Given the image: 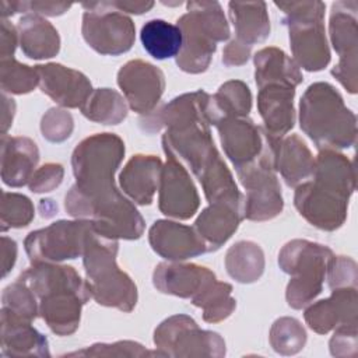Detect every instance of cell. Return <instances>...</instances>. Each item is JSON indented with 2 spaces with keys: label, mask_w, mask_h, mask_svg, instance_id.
Masks as SVG:
<instances>
[{
  "label": "cell",
  "mask_w": 358,
  "mask_h": 358,
  "mask_svg": "<svg viewBox=\"0 0 358 358\" xmlns=\"http://www.w3.org/2000/svg\"><path fill=\"white\" fill-rule=\"evenodd\" d=\"M124 157V143L113 133L84 138L73 151L76 185L64 199L66 211L77 220L91 221L94 229L112 239H138L144 220L115 185V172Z\"/></svg>",
  "instance_id": "obj_1"
},
{
  "label": "cell",
  "mask_w": 358,
  "mask_h": 358,
  "mask_svg": "<svg viewBox=\"0 0 358 358\" xmlns=\"http://www.w3.org/2000/svg\"><path fill=\"white\" fill-rule=\"evenodd\" d=\"M162 147L166 157L178 159L199 179L208 203L245 199L214 145L207 120L166 129Z\"/></svg>",
  "instance_id": "obj_2"
},
{
  "label": "cell",
  "mask_w": 358,
  "mask_h": 358,
  "mask_svg": "<svg viewBox=\"0 0 358 358\" xmlns=\"http://www.w3.org/2000/svg\"><path fill=\"white\" fill-rule=\"evenodd\" d=\"M18 280L38 298L39 315L57 336L73 334L81 317V308L90 298L85 281L71 266L38 262L24 270Z\"/></svg>",
  "instance_id": "obj_3"
},
{
  "label": "cell",
  "mask_w": 358,
  "mask_h": 358,
  "mask_svg": "<svg viewBox=\"0 0 358 358\" xmlns=\"http://www.w3.org/2000/svg\"><path fill=\"white\" fill-rule=\"evenodd\" d=\"M312 180L296 186L294 204L299 214L323 231L340 228L348 211V201L355 190V172L336 159L317 162Z\"/></svg>",
  "instance_id": "obj_4"
},
{
  "label": "cell",
  "mask_w": 358,
  "mask_h": 358,
  "mask_svg": "<svg viewBox=\"0 0 358 358\" xmlns=\"http://www.w3.org/2000/svg\"><path fill=\"white\" fill-rule=\"evenodd\" d=\"M299 126L319 150L348 148L357 140V117L329 83L306 88L299 102Z\"/></svg>",
  "instance_id": "obj_5"
},
{
  "label": "cell",
  "mask_w": 358,
  "mask_h": 358,
  "mask_svg": "<svg viewBox=\"0 0 358 358\" xmlns=\"http://www.w3.org/2000/svg\"><path fill=\"white\" fill-rule=\"evenodd\" d=\"M117 239L94 231L83 255L85 284L99 305L130 312L137 302V287L116 264Z\"/></svg>",
  "instance_id": "obj_6"
},
{
  "label": "cell",
  "mask_w": 358,
  "mask_h": 358,
  "mask_svg": "<svg viewBox=\"0 0 358 358\" xmlns=\"http://www.w3.org/2000/svg\"><path fill=\"white\" fill-rule=\"evenodd\" d=\"M187 13L178 20L182 49L176 56L180 70L192 74L208 69L218 42L229 38V25L218 1H189Z\"/></svg>",
  "instance_id": "obj_7"
},
{
  "label": "cell",
  "mask_w": 358,
  "mask_h": 358,
  "mask_svg": "<svg viewBox=\"0 0 358 358\" xmlns=\"http://www.w3.org/2000/svg\"><path fill=\"white\" fill-rule=\"evenodd\" d=\"M275 6L284 13L288 27L294 62L308 71L323 70L330 62V50L324 32L326 6L317 0L281 1Z\"/></svg>",
  "instance_id": "obj_8"
},
{
  "label": "cell",
  "mask_w": 358,
  "mask_h": 358,
  "mask_svg": "<svg viewBox=\"0 0 358 358\" xmlns=\"http://www.w3.org/2000/svg\"><path fill=\"white\" fill-rule=\"evenodd\" d=\"M333 256L330 248L306 239H294L282 246L278 264L291 275L285 291L291 308L302 309L322 292L327 264Z\"/></svg>",
  "instance_id": "obj_9"
},
{
  "label": "cell",
  "mask_w": 358,
  "mask_h": 358,
  "mask_svg": "<svg viewBox=\"0 0 358 358\" xmlns=\"http://www.w3.org/2000/svg\"><path fill=\"white\" fill-rule=\"evenodd\" d=\"M84 8L81 32L85 42L101 55L117 56L131 49L136 38L134 22L110 1H90Z\"/></svg>",
  "instance_id": "obj_10"
},
{
  "label": "cell",
  "mask_w": 358,
  "mask_h": 358,
  "mask_svg": "<svg viewBox=\"0 0 358 358\" xmlns=\"http://www.w3.org/2000/svg\"><path fill=\"white\" fill-rule=\"evenodd\" d=\"M94 227L88 220L56 221L46 228L32 231L24 241L31 263H59L83 257Z\"/></svg>",
  "instance_id": "obj_11"
},
{
  "label": "cell",
  "mask_w": 358,
  "mask_h": 358,
  "mask_svg": "<svg viewBox=\"0 0 358 358\" xmlns=\"http://www.w3.org/2000/svg\"><path fill=\"white\" fill-rule=\"evenodd\" d=\"M154 344L169 357H224L225 341L215 333L201 330L187 315L165 319L154 331Z\"/></svg>",
  "instance_id": "obj_12"
},
{
  "label": "cell",
  "mask_w": 358,
  "mask_h": 358,
  "mask_svg": "<svg viewBox=\"0 0 358 358\" xmlns=\"http://www.w3.org/2000/svg\"><path fill=\"white\" fill-rule=\"evenodd\" d=\"M357 11L358 3L355 0L336 1L330 13V39L334 50L338 55V63L333 67L331 74L350 92H357Z\"/></svg>",
  "instance_id": "obj_13"
},
{
  "label": "cell",
  "mask_w": 358,
  "mask_h": 358,
  "mask_svg": "<svg viewBox=\"0 0 358 358\" xmlns=\"http://www.w3.org/2000/svg\"><path fill=\"white\" fill-rule=\"evenodd\" d=\"M238 179L246 189L243 213L248 220L267 221L282 211L281 186L273 166L255 165L239 172Z\"/></svg>",
  "instance_id": "obj_14"
},
{
  "label": "cell",
  "mask_w": 358,
  "mask_h": 358,
  "mask_svg": "<svg viewBox=\"0 0 358 358\" xmlns=\"http://www.w3.org/2000/svg\"><path fill=\"white\" fill-rule=\"evenodd\" d=\"M117 85L129 106L140 113L154 112L165 90V76L154 64L144 60H130L117 73Z\"/></svg>",
  "instance_id": "obj_15"
},
{
  "label": "cell",
  "mask_w": 358,
  "mask_h": 358,
  "mask_svg": "<svg viewBox=\"0 0 358 358\" xmlns=\"http://www.w3.org/2000/svg\"><path fill=\"white\" fill-rule=\"evenodd\" d=\"M200 206L197 189L185 165L166 157L158 186V207L162 214L176 220L192 218Z\"/></svg>",
  "instance_id": "obj_16"
},
{
  "label": "cell",
  "mask_w": 358,
  "mask_h": 358,
  "mask_svg": "<svg viewBox=\"0 0 358 358\" xmlns=\"http://www.w3.org/2000/svg\"><path fill=\"white\" fill-rule=\"evenodd\" d=\"M225 155L235 169H241L256 161L270 141L264 129L249 117L224 119L215 124Z\"/></svg>",
  "instance_id": "obj_17"
},
{
  "label": "cell",
  "mask_w": 358,
  "mask_h": 358,
  "mask_svg": "<svg viewBox=\"0 0 358 358\" xmlns=\"http://www.w3.org/2000/svg\"><path fill=\"white\" fill-rule=\"evenodd\" d=\"M39 88L63 108H83L94 91L90 80L80 71L59 63L35 66Z\"/></svg>",
  "instance_id": "obj_18"
},
{
  "label": "cell",
  "mask_w": 358,
  "mask_h": 358,
  "mask_svg": "<svg viewBox=\"0 0 358 358\" xmlns=\"http://www.w3.org/2000/svg\"><path fill=\"white\" fill-rule=\"evenodd\" d=\"M148 241L152 250L168 262H182L208 252L206 242L193 227L168 220L152 224Z\"/></svg>",
  "instance_id": "obj_19"
},
{
  "label": "cell",
  "mask_w": 358,
  "mask_h": 358,
  "mask_svg": "<svg viewBox=\"0 0 358 358\" xmlns=\"http://www.w3.org/2000/svg\"><path fill=\"white\" fill-rule=\"evenodd\" d=\"M214 281H217V277L211 270L194 263H159L152 274V282L158 291L190 301L197 298Z\"/></svg>",
  "instance_id": "obj_20"
},
{
  "label": "cell",
  "mask_w": 358,
  "mask_h": 358,
  "mask_svg": "<svg viewBox=\"0 0 358 358\" xmlns=\"http://www.w3.org/2000/svg\"><path fill=\"white\" fill-rule=\"evenodd\" d=\"M357 288H334L326 299L309 303L305 310L306 324L319 334H326L340 326L357 324Z\"/></svg>",
  "instance_id": "obj_21"
},
{
  "label": "cell",
  "mask_w": 358,
  "mask_h": 358,
  "mask_svg": "<svg viewBox=\"0 0 358 358\" xmlns=\"http://www.w3.org/2000/svg\"><path fill=\"white\" fill-rule=\"evenodd\" d=\"M245 200H221L210 203L194 222L196 232L206 242L208 252L220 249L238 229L245 218Z\"/></svg>",
  "instance_id": "obj_22"
},
{
  "label": "cell",
  "mask_w": 358,
  "mask_h": 358,
  "mask_svg": "<svg viewBox=\"0 0 358 358\" xmlns=\"http://www.w3.org/2000/svg\"><path fill=\"white\" fill-rule=\"evenodd\" d=\"M294 95L295 88L282 84H267L259 88L257 109L263 119L264 130L277 141L294 127Z\"/></svg>",
  "instance_id": "obj_23"
},
{
  "label": "cell",
  "mask_w": 358,
  "mask_h": 358,
  "mask_svg": "<svg viewBox=\"0 0 358 358\" xmlns=\"http://www.w3.org/2000/svg\"><path fill=\"white\" fill-rule=\"evenodd\" d=\"M208 99L210 95L203 90L183 94L173 98L161 109L154 110L155 113H150L145 119L141 120V126L148 133H155L161 129L166 130L200 120H207L206 109Z\"/></svg>",
  "instance_id": "obj_24"
},
{
  "label": "cell",
  "mask_w": 358,
  "mask_h": 358,
  "mask_svg": "<svg viewBox=\"0 0 358 358\" xmlns=\"http://www.w3.org/2000/svg\"><path fill=\"white\" fill-rule=\"evenodd\" d=\"M162 168V161L155 155H133L119 175L122 192L136 204H151L159 186Z\"/></svg>",
  "instance_id": "obj_25"
},
{
  "label": "cell",
  "mask_w": 358,
  "mask_h": 358,
  "mask_svg": "<svg viewBox=\"0 0 358 358\" xmlns=\"http://www.w3.org/2000/svg\"><path fill=\"white\" fill-rule=\"evenodd\" d=\"M38 161L39 151L31 138L1 134V179L7 186L29 183Z\"/></svg>",
  "instance_id": "obj_26"
},
{
  "label": "cell",
  "mask_w": 358,
  "mask_h": 358,
  "mask_svg": "<svg viewBox=\"0 0 358 358\" xmlns=\"http://www.w3.org/2000/svg\"><path fill=\"white\" fill-rule=\"evenodd\" d=\"M1 309V351L8 357H50L48 340L32 324Z\"/></svg>",
  "instance_id": "obj_27"
},
{
  "label": "cell",
  "mask_w": 358,
  "mask_h": 358,
  "mask_svg": "<svg viewBox=\"0 0 358 358\" xmlns=\"http://www.w3.org/2000/svg\"><path fill=\"white\" fill-rule=\"evenodd\" d=\"M315 158L305 141L291 134L282 137L275 150V171H280L284 182L289 187H296L312 178Z\"/></svg>",
  "instance_id": "obj_28"
},
{
  "label": "cell",
  "mask_w": 358,
  "mask_h": 358,
  "mask_svg": "<svg viewBox=\"0 0 358 358\" xmlns=\"http://www.w3.org/2000/svg\"><path fill=\"white\" fill-rule=\"evenodd\" d=\"M20 46L29 59H50L59 53L60 36L56 28L43 17L27 13L20 18L18 25Z\"/></svg>",
  "instance_id": "obj_29"
},
{
  "label": "cell",
  "mask_w": 358,
  "mask_h": 358,
  "mask_svg": "<svg viewBox=\"0 0 358 358\" xmlns=\"http://www.w3.org/2000/svg\"><path fill=\"white\" fill-rule=\"evenodd\" d=\"M229 18L236 39L252 48L270 35V18L264 1H229Z\"/></svg>",
  "instance_id": "obj_30"
},
{
  "label": "cell",
  "mask_w": 358,
  "mask_h": 358,
  "mask_svg": "<svg viewBox=\"0 0 358 358\" xmlns=\"http://www.w3.org/2000/svg\"><path fill=\"white\" fill-rule=\"evenodd\" d=\"M255 80L257 87L282 84L296 87L302 83L298 64L278 48H264L255 55Z\"/></svg>",
  "instance_id": "obj_31"
},
{
  "label": "cell",
  "mask_w": 358,
  "mask_h": 358,
  "mask_svg": "<svg viewBox=\"0 0 358 358\" xmlns=\"http://www.w3.org/2000/svg\"><path fill=\"white\" fill-rule=\"evenodd\" d=\"M252 109V94L249 87L239 80L224 83L214 95H210L206 116L210 124L224 119L248 117Z\"/></svg>",
  "instance_id": "obj_32"
},
{
  "label": "cell",
  "mask_w": 358,
  "mask_h": 358,
  "mask_svg": "<svg viewBox=\"0 0 358 358\" xmlns=\"http://www.w3.org/2000/svg\"><path fill=\"white\" fill-rule=\"evenodd\" d=\"M225 268L238 282L257 281L264 271V255L262 248L250 241H239L225 255Z\"/></svg>",
  "instance_id": "obj_33"
},
{
  "label": "cell",
  "mask_w": 358,
  "mask_h": 358,
  "mask_svg": "<svg viewBox=\"0 0 358 358\" xmlns=\"http://www.w3.org/2000/svg\"><path fill=\"white\" fill-rule=\"evenodd\" d=\"M144 49L157 60L178 56L182 49V31L165 20H150L140 31Z\"/></svg>",
  "instance_id": "obj_34"
},
{
  "label": "cell",
  "mask_w": 358,
  "mask_h": 358,
  "mask_svg": "<svg viewBox=\"0 0 358 358\" xmlns=\"http://www.w3.org/2000/svg\"><path fill=\"white\" fill-rule=\"evenodd\" d=\"M81 113L96 123L119 124L127 116L126 99L115 90L98 88L91 92Z\"/></svg>",
  "instance_id": "obj_35"
},
{
  "label": "cell",
  "mask_w": 358,
  "mask_h": 358,
  "mask_svg": "<svg viewBox=\"0 0 358 358\" xmlns=\"http://www.w3.org/2000/svg\"><path fill=\"white\" fill-rule=\"evenodd\" d=\"M192 303L203 310V319L208 323H218L229 317L236 308V301L232 298V285L218 280L194 298Z\"/></svg>",
  "instance_id": "obj_36"
},
{
  "label": "cell",
  "mask_w": 358,
  "mask_h": 358,
  "mask_svg": "<svg viewBox=\"0 0 358 358\" xmlns=\"http://www.w3.org/2000/svg\"><path fill=\"white\" fill-rule=\"evenodd\" d=\"M306 343V331L299 320L294 317L277 319L270 330V344L281 355L299 352Z\"/></svg>",
  "instance_id": "obj_37"
},
{
  "label": "cell",
  "mask_w": 358,
  "mask_h": 358,
  "mask_svg": "<svg viewBox=\"0 0 358 358\" xmlns=\"http://www.w3.org/2000/svg\"><path fill=\"white\" fill-rule=\"evenodd\" d=\"M0 81L3 92L21 95L39 85V76L35 67L21 64L11 57L0 62Z\"/></svg>",
  "instance_id": "obj_38"
},
{
  "label": "cell",
  "mask_w": 358,
  "mask_h": 358,
  "mask_svg": "<svg viewBox=\"0 0 358 358\" xmlns=\"http://www.w3.org/2000/svg\"><path fill=\"white\" fill-rule=\"evenodd\" d=\"M1 302V309L28 322H32L39 313V302L36 295L18 278L4 288Z\"/></svg>",
  "instance_id": "obj_39"
},
{
  "label": "cell",
  "mask_w": 358,
  "mask_h": 358,
  "mask_svg": "<svg viewBox=\"0 0 358 358\" xmlns=\"http://www.w3.org/2000/svg\"><path fill=\"white\" fill-rule=\"evenodd\" d=\"M32 201L20 193H3L1 197V229L27 227L34 220Z\"/></svg>",
  "instance_id": "obj_40"
},
{
  "label": "cell",
  "mask_w": 358,
  "mask_h": 358,
  "mask_svg": "<svg viewBox=\"0 0 358 358\" xmlns=\"http://www.w3.org/2000/svg\"><path fill=\"white\" fill-rule=\"evenodd\" d=\"M69 357H152L164 354L161 351H150L136 341H116L112 344H94L81 351L66 354Z\"/></svg>",
  "instance_id": "obj_41"
},
{
  "label": "cell",
  "mask_w": 358,
  "mask_h": 358,
  "mask_svg": "<svg viewBox=\"0 0 358 358\" xmlns=\"http://www.w3.org/2000/svg\"><path fill=\"white\" fill-rule=\"evenodd\" d=\"M74 129L73 116L60 108L49 109L41 122V131L43 137L52 143H62L67 140Z\"/></svg>",
  "instance_id": "obj_42"
},
{
  "label": "cell",
  "mask_w": 358,
  "mask_h": 358,
  "mask_svg": "<svg viewBox=\"0 0 358 358\" xmlns=\"http://www.w3.org/2000/svg\"><path fill=\"white\" fill-rule=\"evenodd\" d=\"M327 282L331 289L354 287L357 288V263L345 256H333L327 264Z\"/></svg>",
  "instance_id": "obj_43"
},
{
  "label": "cell",
  "mask_w": 358,
  "mask_h": 358,
  "mask_svg": "<svg viewBox=\"0 0 358 358\" xmlns=\"http://www.w3.org/2000/svg\"><path fill=\"white\" fill-rule=\"evenodd\" d=\"M63 175H64V169L60 164L49 162L42 165L34 172L28 186L34 193L52 192L62 183Z\"/></svg>",
  "instance_id": "obj_44"
},
{
  "label": "cell",
  "mask_w": 358,
  "mask_h": 358,
  "mask_svg": "<svg viewBox=\"0 0 358 358\" xmlns=\"http://www.w3.org/2000/svg\"><path fill=\"white\" fill-rule=\"evenodd\" d=\"M330 352L334 357L357 355V324L334 329V334L330 338Z\"/></svg>",
  "instance_id": "obj_45"
},
{
  "label": "cell",
  "mask_w": 358,
  "mask_h": 358,
  "mask_svg": "<svg viewBox=\"0 0 358 358\" xmlns=\"http://www.w3.org/2000/svg\"><path fill=\"white\" fill-rule=\"evenodd\" d=\"M17 3V13H28L32 11L34 14H43L49 17H56L66 13L71 8V3H60V1H15Z\"/></svg>",
  "instance_id": "obj_46"
},
{
  "label": "cell",
  "mask_w": 358,
  "mask_h": 358,
  "mask_svg": "<svg viewBox=\"0 0 358 358\" xmlns=\"http://www.w3.org/2000/svg\"><path fill=\"white\" fill-rule=\"evenodd\" d=\"M250 56V46L242 43L238 39L231 41L222 50V63L228 67L242 66Z\"/></svg>",
  "instance_id": "obj_47"
},
{
  "label": "cell",
  "mask_w": 358,
  "mask_h": 358,
  "mask_svg": "<svg viewBox=\"0 0 358 358\" xmlns=\"http://www.w3.org/2000/svg\"><path fill=\"white\" fill-rule=\"evenodd\" d=\"M20 42L18 29L7 21V18H1V42H0V56L3 59H11L17 43Z\"/></svg>",
  "instance_id": "obj_48"
},
{
  "label": "cell",
  "mask_w": 358,
  "mask_h": 358,
  "mask_svg": "<svg viewBox=\"0 0 358 358\" xmlns=\"http://www.w3.org/2000/svg\"><path fill=\"white\" fill-rule=\"evenodd\" d=\"M15 260H17V243L13 239L7 238V236H1V270H3V277H6L10 273Z\"/></svg>",
  "instance_id": "obj_49"
},
{
  "label": "cell",
  "mask_w": 358,
  "mask_h": 358,
  "mask_svg": "<svg viewBox=\"0 0 358 358\" xmlns=\"http://www.w3.org/2000/svg\"><path fill=\"white\" fill-rule=\"evenodd\" d=\"M115 8L122 13L143 14L154 7V1H134V0H115L110 1Z\"/></svg>",
  "instance_id": "obj_50"
},
{
  "label": "cell",
  "mask_w": 358,
  "mask_h": 358,
  "mask_svg": "<svg viewBox=\"0 0 358 358\" xmlns=\"http://www.w3.org/2000/svg\"><path fill=\"white\" fill-rule=\"evenodd\" d=\"M14 112H15L14 101L11 98H7L6 94H3V116H1V133L3 134H6V131L11 126Z\"/></svg>",
  "instance_id": "obj_51"
}]
</instances>
